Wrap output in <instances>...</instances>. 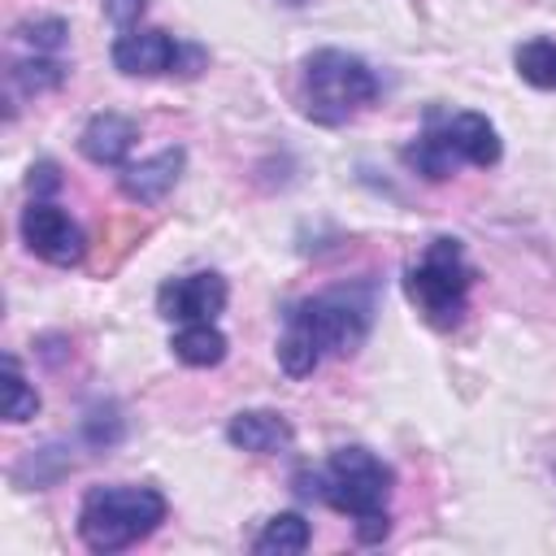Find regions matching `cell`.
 Returning a JSON list of instances; mask_svg holds the SVG:
<instances>
[{"mask_svg":"<svg viewBox=\"0 0 556 556\" xmlns=\"http://www.w3.org/2000/svg\"><path fill=\"white\" fill-rule=\"evenodd\" d=\"M287 4H304V0H287Z\"/></svg>","mask_w":556,"mask_h":556,"instance_id":"obj_24","label":"cell"},{"mask_svg":"<svg viewBox=\"0 0 556 556\" xmlns=\"http://www.w3.org/2000/svg\"><path fill=\"white\" fill-rule=\"evenodd\" d=\"M226 439L230 447L239 452H252V456H278L295 443V426L278 413V408H239L230 421H226Z\"/></svg>","mask_w":556,"mask_h":556,"instance_id":"obj_12","label":"cell"},{"mask_svg":"<svg viewBox=\"0 0 556 556\" xmlns=\"http://www.w3.org/2000/svg\"><path fill=\"white\" fill-rule=\"evenodd\" d=\"M169 504L156 486H135V482H122V486H91L78 504V539L83 547L100 552V556H113V552H126L135 547L139 539H148L152 530H161Z\"/></svg>","mask_w":556,"mask_h":556,"instance_id":"obj_1","label":"cell"},{"mask_svg":"<svg viewBox=\"0 0 556 556\" xmlns=\"http://www.w3.org/2000/svg\"><path fill=\"white\" fill-rule=\"evenodd\" d=\"M391 534V513H369V517H356V539L361 543H382Z\"/></svg>","mask_w":556,"mask_h":556,"instance_id":"obj_23","label":"cell"},{"mask_svg":"<svg viewBox=\"0 0 556 556\" xmlns=\"http://www.w3.org/2000/svg\"><path fill=\"white\" fill-rule=\"evenodd\" d=\"M139 143V122L117 113V109H104V113H91L87 126L78 130V152L91 161V165H109V169H122L126 156L135 152Z\"/></svg>","mask_w":556,"mask_h":556,"instance_id":"obj_11","label":"cell"},{"mask_svg":"<svg viewBox=\"0 0 556 556\" xmlns=\"http://www.w3.org/2000/svg\"><path fill=\"white\" fill-rule=\"evenodd\" d=\"M230 300V287L217 269H195L156 287V313L165 321H213Z\"/></svg>","mask_w":556,"mask_h":556,"instance_id":"obj_9","label":"cell"},{"mask_svg":"<svg viewBox=\"0 0 556 556\" xmlns=\"http://www.w3.org/2000/svg\"><path fill=\"white\" fill-rule=\"evenodd\" d=\"M65 61H56V56H26V61H13L9 65V83L17 87V91H26V96H43V91H56L61 83H65Z\"/></svg>","mask_w":556,"mask_h":556,"instance_id":"obj_18","label":"cell"},{"mask_svg":"<svg viewBox=\"0 0 556 556\" xmlns=\"http://www.w3.org/2000/svg\"><path fill=\"white\" fill-rule=\"evenodd\" d=\"M182 169H187V148L174 143V148H161V152H152V156L135 161V165H122L117 187H122V195L130 204H161L178 187Z\"/></svg>","mask_w":556,"mask_h":556,"instance_id":"obj_10","label":"cell"},{"mask_svg":"<svg viewBox=\"0 0 556 556\" xmlns=\"http://www.w3.org/2000/svg\"><path fill=\"white\" fill-rule=\"evenodd\" d=\"M317 473H321V504H330L352 521L382 513L395 491V469L369 447H334L326 469Z\"/></svg>","mask_w":556,"mask_h":556,"instance_id":"obj_5","label":"cell"},{"mask_svg":"<svg viewBox=\"0 0 556 556\" xmlns=\"http://www.w3.org/2000/svg\"><path fill=\"white\" fill-rule=\"evenodd\" d=\"M400 156H404V165H408V169H417V174H421V178H430V182H443V178H452V174L460 169V161L452 156V148H447L430 126H426L413 143H404V152H400Z\"/></svg>","mask_w":556,"mask_h":556,"instance_id":"obj_15","label":"cell"},{"mask_svg":"<svg viewBox=\"0 0 556 556\" xmlns=\"http://www.w3.org/2000/svg\"><path fill=\"white\" fill-rule=\"evenodd\" d=\"M274 356H278V369H282L287 378H308V374L321 365V356H326V352L313 343V334H308V330H300L295 321H287V330L278 334Z\"/></svg>","mask_w":556,"mask_h":556,"instance_id":"obj_16","label":"cell"},{"mask_svg":"<svg viewBox=\"0 0 556 556\" xmlns=\"http://www.w3.org/2000/svg\"><path fill=\"white\" fill-rule=\"evenodd\" d=\"M304 113L321 126H343L352 113L378 100V74L343 48H317L304 56Z\"/></svg>","mask_w":556,"mask_h":556,"instance_id":"obj_2","label":"cell"},{"mask_svg":"<svg viewBox=\"0 0 556 556\" xmlns=\"http://www.w3.org/2000/svg\"><path fill=\"white\" fill-rule=\"evenodd\" d=\"M308 539H313V530L300 513H274L261 526V534L252 539V552L256 556H295V552L308 547Z\"/></svg>","mask_w":556,"mask_h":556,"instance_id":"obj_14","label":"cell"},{"mask_svg":"<svg viewBox=\"0 0 556 556\" xmlns=\"http://www.w3.org/2000/svg\"><path fill=\"white\" fill-rule=\"evenodd\" d=\"M191 48H182L169 30L161 26H135V30H122L109 48L113 56V70L126 74V78H156V74H174L182 70V56Z\"/></svg>","mask_w":556,"mask_h":556,"instance_id":"obj_7","label":"cell"},{"mask_svg":"<svg viewBox=\"0 0 556 556\" xmlns=\"http://www.w3.org/2000/svg\"><path fill=\"white\" fill-rule=\"evenodd\" d=\"M513 65H517L521 83H530L539 91H556V39H526L513 52Z\"/></svg>","mask_w":556,"mask_h":556,"instance_id":"obj_17","label":"cell"},{"mask_svg":"<svg viewBox=\"0 0 556 556\" xmlns=\"http://www.w3.org/2000/svg\"><path fill=\"white\" fill-rule=\"evenodd\" d=\"M100 9H104V17L117 30H135L139 17H143V9H148V0H100Z\"/></svg>","mask_w":556,"mask_h":556,"instance_id":"obj_22","label":"cell"},{"mask_svg":"<svg viewBox=\"0 0 556 556\" xmlns=\"http://www.w3.org/2000/svg\"><path fill=\"white\" fill-rule=\"evenodd\" d=\"M26 191H30L35 200H48L52 191H61V169H56V161H35L30 174H26Z\"/></svg>","mask_w":556,"mask_h":556,"instance_id":"obj_21","label":"cell"},{"mask_svg":"<svg viewBox=\"0 0 556 556\" xmlns=\"http://www.w3.org/2000/svg\"><path fill=\"white\" fill-rule=\"evenodd\" d=\"M169 352H174V361H182L187 369H213V365L226 361L230 343H226V334H222L213 321H182V326L174 330V339H169Z\"/></svg>","mask_w":556,"mask_h":556,"instance_id":"obj_13","label":"cell"},{"mask_svg":"<svg viewBox=\"0 0 556 556\" xmlns=\"http://www.w3.org/2000/svg\"><path fill=\"white\" fill-rule=\"evenodd\" d=\"M426 126L452 148V156L460 165H478V169H491L500 165L504 156V143H500V130L491 126L486 113H473V109H456V113H443V109H430Z\"/></svg>","mask_w":556,"mask_h":556,"instance_id":"obj_8","label":"cell"},{"mask_svg":"<svg viewBox=\"0 0 556 556\" xmlns=\"http://www.w3.org/2000/svg\"><path fill=\"white\" fill-rule=\"evenodd\" d=\"M13 39L35 48L39 56H56L65 48V39H70V22L65 17H30V22L13 26Z\"/></svg>","mask_w":556,"mask_h":556,"instance_id":"obj_20","label":"cell"},{"mask_svg":"<svg viewBox=\"0 0 556 556\" xmlns=\"http://www.w3.org/2000/svg\"><path fill=\"white\" fill-rule=\"evenodd\" d=\"M473 287V269L465 261L460 239H434L417 265L404 269L408 304L439 330H452L465 317V300Z\"/></svg>","mask_w":556,"mask_h":556,"instance_id":"obj_3","label":"cell"},{"mask_svg":"<svg viewBox=\"0 0 556 556\" xmlns=\"http://www.w3.org/2000/svg\"><path fill=\"white\" fill-rule=\"evenodd\" d=\"M287 321L308 330L321 352L348 356V352H356L365 343V334L374 326V287L369 282H352V287H334V291L308 295V300L287 308Z\"/></svg>","mask_w":556,"mask_h":556,"instance_id":"obj_4","label":"cell"},{"mask_svg":"<svg viewBox=\"0 0 556 556\" xmlns=\"http://www.w3.org/2000/svg\"><path fill=\"white\" fill-rule=\"evenodd\" d=\"M39 413V391L26 382L17 356H4V421L9 426H22Z\"/></svg>","mask_w":556,"mask_h":556,"instance_id":"obj_19","label":"cell"},{"mask_svg":"<svg viewBox=\"0 0 556 556\" xmlns=\"http://www.w3.org/2000/svg\"><path fill=\"white\" fill-rule=\"evenodd\" d=\"M17 230H22V243H26L39 261H48V265L70 269V265H78V261L87 256V235H83V226H78L65 208H56L52 200H30V204L22 208Z\"/></svg>","mask_w":556,"mask_h":556,"instance_id":"obj_6","label":"cell"}]
</instances>
